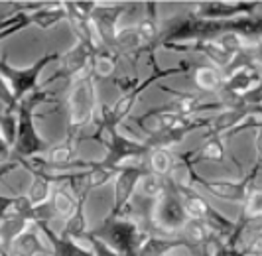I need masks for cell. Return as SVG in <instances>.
<instances>
[{"label": "cell", "mask_w": 262, "mask_h": 256, "mask_svg": "<svg viewBox=\"0 0 262 256\" xmlns=\"http://www.w3.org/2000/svg\"><path fill=\"white\" fill-rule=\"evenodd\" d=\"M93 106H95V89L93 81L83 77L77 85L71 91L69 97V116L75 126H81L89 122L93 116Z\"/></svg>", "instance_id": "6da1fadb"}, {"label": "cell", "mask_w": 262, "mask_h": 256, "mask_svg": "<svg viewBox=\"0 0 262 256\" xmlns=\"http://www.w3.org/2000/svg\"><path fill=\"white\" fill-rule=\"evenodd\" d=\"M39 99H41V95H34V97L28 101V104H22V111H20V128H18V138H20V146H18V148H20V150H18V152H22L24 156L41 152V150L46 148L43 142L36 136V130H34L32 118H30V111H32V106H34Z\"/></svg>", "instance_id": "7a4b0ae2"}, {"label": "cell", "mask_w": 262, "mask_h": 256, "mask_svg": "<svg viewBox=\"0 0 262 256\" xmlns=\"http://www.w3.org/2000/svg\"><path fill=\"white\" fill-rule=\"evenodd\" d=\"M52 59H57V55H50V57H46L43 61H39L36 63L32 69H28V71H14L10 67H6L4 63H0V71H2V75L6 77V79H10V85H12V99L14 102L20 101L22 97H24V93L34 87V83H36V77L39 75V71H41V67L48 63V61H52Z\"/></svg>", "instance_id": "3957f363"}, {"label": "cell", "mask_w": 262, "mask_h": 256, "mask_svg": "<svg viewBox=\"0 0 262 256\" xmlns=\"http://www.w3.org/2000/svg\"><path fill=\"white\" fill-rule=\"evenodd\" d=\"M158 223L162 227L170 230L182 229L187 221V215L184 211V205H182V197L178 193H170L166 195L162 201H160V207L156 211Z\"/></svg>", "instance_id": "277c9868"}, {"label": "cell", "mask_w": 262, "mask_h": 256, "mask_svg": "<svg viewBox=\"0 0 262 256\" xmlns=\"http://www.w3.org/2000/svg\"><path fill=\"white\" fill-rule=\"evenodd\" d=\"M105 234L120 252H124L126 256L138 254V248L134 246V244L138 243L136 241V225L124 223V221H117L113 225H106Z\"/></svg>", "instance_id": "5b68a950"}, {"label": "cell", "mask_w": 262, "mask_h": 256, "mask_svg": "<svg viewBox=\"0 0 262 256\" xmlns=\"http://www.w3.org/2000/svg\"><path fill=\"white\" fill-rule=\"evenodd\" d=\"M140 178V169L136 167H128V169H122V174L118 176L117 181V207L118 211L124 207V205L130 201L132 193L136 189V183Z\"/></svg>", "instance_id": "8992f818"}, {"label": "cell", "mask_w": 262, "mask_h": 256, "mask_svg": "<svg viewBox=\"0 0 262 256\" xmlns=\"http://www.w3.org/2000/svg\"><path fill=\"white\" fill-rule=\"evenodd\" d=\"M256 81H258V75H256V71L254 69H250V67H243V69H238L235 71L231 79L227 81V91H231V93H245V91H249L252 85H256Z\"/></svg>", "instance_id": "52a82bcc"}, {"label": "cell", "mask_w": 262, "mask_h": 256, "mask_svg": "<svg viewBox=\"0 0 262 256\" xmlns=\"http://www.w3.org/2000/svg\"><path fill=\"white\" fill-rule=\"evenodd\" d=\"M52 195V185L46 178H36L32 183V189L28 193V205L30 207H38V205L46 203L48 197Z\"/></svg>", "instance_id": "ba28073f"}, {"label": "cell", "mask_w": 262, "mask_h": 256, "mask_svg": "<svg viewBox=\"0 0 262 256\" xmlns=\"http://www.w3.org/2000/svg\"><path fill=\"white\" fill-rule=\"evenodd\" d=\"M53 207H55L57 213H61V215H71V217H73L75 201H73V197H71L69 193L61 189V191H57L53 195Z\"/></svg>", "instance_id": "9c48e42d"}, {"label": "cell", "mask_w": 262, "mask_h": 256, "mask_svg": "<svg viewBox=\"0 0 262 256\" xmlns=\"http://www.w3.org/2000/svg\"><path fill=\"white\" fill-rule=\"evenodd\" d=\"M117 48L120 50H132V48H136L138 44H140V34H138V30H134V28H126V30H122V32H118L117 34Z\"/></svg>", "instance_id": "30bf717a"}, {"label": "cell", "mask_w": 262, "mask_h": 256, "mask_svg": "<svg viewBox=\"0 0 262 256\" xmlns=\"http://www.w3.org/2000/svg\"><path fill=\"white\" fill-rule=\"evenodd\" d=\"M184 230L191 243H201V241H205V237H207V227H205L201 221H197V219L185 221Z\"/></svg>", "instance_id": "8fae6325"}, {"label": "cell", "mask_w": 262, "mask_h": 256, "mask_svg": "<svg viewBox=\"0 0 262 256\" xmlns=\"http://www.w3.org/2000/svg\"><path fill=\"white\" fill-rule=\"evenodd\" d=\"M138 189L144 197H158L164 189V183L160 181L158 176H144L140 185H138Z\"/></svg>", "instance_id": "7c38bea8"}, {"label": "cell", "mask_w": 262, "mask_h": 256, "mask_svg": "<svg viewBox=\"0 0 262 256\" xmlns=\"http://www.w3.org/2000/svg\"><path fill=\"white\" fill-rule=\"evenodd\" d=\"M150 162H152V167H154V172H156V174H168V172L173 169L171 156L166 152V150H156V152L152 154Z\"/></svg>", "instance_id": "4fadbf2b"}, {"label": "cell", "mask_w": 262, "mask_h": 256, "mask_svg": "<svg viewBox=\"0 0 262 256\" xmlns=\"http://www.w3.org/2000/svg\"><path fill=\"white\" fill-rule=\"evenodd\" d=\"M195 81H197V85L205 91L217 89L219 83H221V81H219V75L215 73V69H199L195 75Z\"/></svg>", "instance_id": "5bb4252c"}, {"label": "cell", "mask_w": 262, "mask_h": 256, "mask_svg": "<svg viewBox=\"0 0 262 256\" xmlns=\"http://www.w3.org/2000/svg\"><path fill=\"white\" fill-rule=\"evenodd\" d=\"M95 71L99 73V75H111L113 71H115V59H111L108 55H97L95 57Z\"/></svg>", "instance_id": "9a60e30c"}, {"label": "cell", "mask_w": 262, "mask_h": 256, "mask_svg": "<svg viewBox=\"0 0 262 256\" xmlns=\"http://www.w3.org/2000/svg\"><path fill=\"white\" fill-rule=\"evenodd\" d=\"M203 154L207 156V158H221L223 156V150H221V144L215 140V142H209L207 146H205V150Z\"/></svg>", "instance_id": "2e32d148"}, {"label": "cell", "mask_w": 262, "mask_h": 256, "mask_svg": "<svg viewBox=\"0 0 262 256\" xmlns=\"http://www.w3.org/2000/svg\"><path fill=\"white\" fill-rule=\"evenodd\" d=\"M8 146H10V144L6 142V138H4V136H2V132H0V162H2V160H6V156H8V152H10V150H8Z\"/></svg>", "instance_id": "e0dca14e"}]
</instances>
